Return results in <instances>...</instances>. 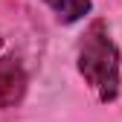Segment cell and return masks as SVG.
Masks as SVG:
<instances>
[{"mask_svg": "<svg viewBox=\"0 0 122 122\" xmlns=\"http://www.w3.org/2000/svg\"><path fill=\"white\" fill-rule=\"evenodd\" d=\"M76 67H79L84 84L99 96V102H116L119 96V50L111 38L105 20H93L79 41L76 50Z\"/></svg>", "mask_w": 122, "mask_h": 122, "instance_id": "cell-1", "label": "cell"}, {"mask_svg": "<svg viewBox=\"0 0 122 122\" xmlns=\"http://www.w3.org/2000/svg\"><path fill=\"white\" fill-rule=\"evenodd\" d=\"M26 70L20 64V58L9 50V44L0 35V111L20 105L26 93Z\"/></svg>", "mask_w": 122, "mask_h": 122, "instance_id": "cell-2", "label": "cell"}, {"mask_svg": "<svg viewBox=\"0 0 122 122\" xmlns=\"http://www.w3.org/2000/svg\"><path fill=\"white\" fill-rule=\"evenodd\" d=\"M61 23H76L93 9V0H44Z\"/></svg>", "mask_w": 122, "mask_h": 122, "instance_id": "cell-3", "label": "cell"}]
</instances>
